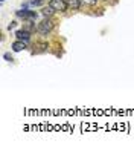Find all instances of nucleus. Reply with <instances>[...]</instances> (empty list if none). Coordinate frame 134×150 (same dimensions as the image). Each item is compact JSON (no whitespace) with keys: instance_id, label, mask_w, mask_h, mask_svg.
<instances>
[{"instance_id":"9d476101","label":"nucleus","mask_w":134,"mask_h":150,"mask_svg":"<svg viewBox=\"0 0 134 150\" xmlns=\"http://www.w3.org/2000/svg\"><path fill=\"white\" fill-rule=\"evenodd\" d=\"M3 58H5V60H8V61H12V57L9 55V54H5V55H3Z\"/></svg>"},{"instance_id":"f03ea898","label":"nucleus","mask_w":134,"mask_h":150,"mask_svg":"<svg viewBox=\"0 0 134 150\" xmlns=\"http://www.w3.org/2000/svg\"><path fill=\"white\" fill-rule=\"evenodd\" d=\"M49 5L55 11H59V12H64V11H67V8H69V3H67L66 0H50Z\"/></svg>"},{"instance_id":"423d86ee","label":"nucleus","mask_w":134,"mask_h":150,"mask_svg":"<svg viewBox=\"0 0 134 150\" xmlns=\"http://www.w3.org/2000/svg\"><path fill=\"white\" fill-rule=\"evenodd\" d=\"M67 3L72 9H79V6H81V0H67Z\"/></svg>"},{"instance_id":"0eeeda50","label":"nucleus","mask_w":134,"mask_h":150,"mask_svg":"<svg viewBox=\"0 0 134 150\" xmlns=\"http://www.w3.org/2000/svg\"><path fill=\"white\" fill-rule=\"evenodd\" d=\"M29 12L31 11H28V9H20V11H15V16L20 17V18H28Z\"/></svg>"},{"instance_id":"7ed1b4c3","label":"nucleus","mask_w":134,"mask_h":150,"mask_svg":"<svg viewBox=\"0 0 134 150\" xmlns=\"http://www.w3.org/2000/svg\"><path fill=\"white\" fill-rule=\"evenodd\" d=\"M15 37H17V40H23V42H28V40L31 38V34H29V31H17L15 32Z\"/></svg>"},{"instance_id":"6e6552de","label":"nucleus","mask_w":134,"mask_h":150,"mask_svg":"<svg viewBox=\"0 0 134 150\" xmlns=\"http://www.w3.org/2000/svg\"><path fill=\"white\" fill-rule=\"evenodd\" d=\"M82 3H85V5H96L98 3V0H81Z\"/></svg>"},{"instance_id":"9b49d317","label":"nucleus","mask_w":134,"mask_h":150,"mask_svg":"<svg viewBox=\"0 0 134 150\" xmlns=\"http://www.w3.org/2000/svg\"><path fill=\"white\" fill-rule=\"evenodd\" d=\"M15 25H17L15 22H12V23H9V25H8V29H14V28H15Z\"/></svg>"},{"instance_id":"f257e3e1","label":"nucleus","mask_w":134,"mask_h":150,"mask_svg":"<svg viewBox=\"0 0 134 150\" xmlns=\"http://www.w3.org/2000/svg\"><path fill=\"white\" fill-rule=\"evenodd\" d=\"M52 29H53V22L49 18H44L43 22H40L38 26H37V31L40 34H49Z\"/></svg>"},{"instance_id":"1a4fd4ad","label":"nucleus","mask_w":134,"mask_h":150,"mask_svg":"<svg viewBox=\"0 0 134 150\" xmlns=\"http://www.w3.org/2000/svg\"><path fill=\"white\" fill-rule=\"evenodd\" d=\"M43 3V0H31V5L32 6H40Z\"/></svg>"},{"instance_id":"39448f33","label":"nucleus","mask_w":134,"mask_h":150,"mask_svg":"<svg viewBox=\"0 0 134 150\" xmlns=\"http://www.w3.org/2000/svg\"><path fill=\"white\" fill-rule=\"evenodd\" d=\"M53 11H55V9H53L52 6L49 5V6H46V8H43V9H41V14H43L44 17H50V16L53 14Z\"/></svg>"},{"instance_id":"f8f14e48","label":"nucleus","mask_w":134,"mask_h":150,"mask_svg":"<svg viewBox=\"0 0 134 150\" xmlns=\"http://www.w3.org/2000/svg\"><path fill=\"white\" fill-rule=\"evenodd\" d=\"M0 2H5V0H0Z\"/></svg>"},{"instance_id":"20e7f679","label":"nucleus","mask_w":134,"mask_h":150,"mask_svg":"<svg viewBox=\"0 0 134 150\" xmlns=\"http://www.w3.org/2000/svg\"><path fill=\"white\" fill-rule=\"evenodd\" d=\"M24 47H26V45H24L23 40H17V42L12 43V51H15V52H20L22 49H24Z\"/></svg>"}]
</instances>
